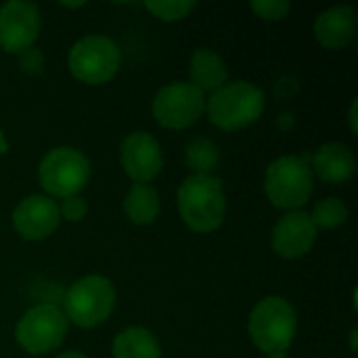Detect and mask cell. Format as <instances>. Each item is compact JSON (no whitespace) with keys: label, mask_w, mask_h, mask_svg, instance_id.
Listing matches in <instances>:
<instances>
[{"label":"cell","mask_w":358,"mask_h":358,"mask_svg":"<svg viewBox=\"0 0 358 358\" xmlns=\"http://www.w3.org/2000/svg\"><path fill=\"white\" fill-rule=\"evenodd\" d=\"M323 182L342 185L350 180L357 172V159L350 147L342 143H325L317 149L313 157V168Z\"/></svg>","instance_id":"9a60e30c"},{"label":"cell","mask_w":358,"mask_h":358,"mask_svg":"<svg viewBox=\"0 0 358 358\" xmlns=\"http://www.w3.org/2000/svg\"><path fill=\"white\" fill-rule=\"evenodd\" d=\"M86 212H88V206H86V201L80 195L65 197L63 203L59 206V216H63L69 222H80L86 216Z\"/></svg>","instance_id":"603a6c76"},{"label":"cell","mask_w":358,"mask_h":358,"mask_svg":"<svg viewBox=\"0 0 358 358\" xmlns=\"http://www.w3.org/2000/svg\"><path fill=\"white\" fill-rule=\"evenodd\" d=\"M310 218H313L317 229L334 231V229L342 227L348 220V208L344 206L342 199L327 197V199H321V201L315 203Z\"/></svg>","instance_id":"d6986e66"},{"label":"cell","mask_w":358,"mask_h":358,"mask_svg":"<svg viewBox=\"0 0 358 358\" xmlns=\"http://www.w3.org/2000/svg\"><path fill=\"white\" fill-rule=\"evenodd\" d=\"M266 107L264 92L245 80L224 84L206 101L212 124L220 130L235 132L254 124Z\"/></svg>","instance_id":"7a4b0ae2"},{"label":"cell","mask_w":358,"mask_h":358,"mask_svg":"<svg viewBox=\"0 0 358 358\" xmlns=\"http://www.w3.org/2000/svg\"><path fill=\"white\" fill-rule=\"evenodd\" d=\"M57 358H86L82 352H78V350H67V352H61Z\"/></svg>","instance_id":"d4e9b609"},{"label":"cell","mask_w":358,"mask_h":358,"mask_svg":"<svg viewBox=\"0 0 358 358\" xmlns=\"http://www.w3.org/2000/svg\"><path fill=\"white\" fill-rule=\"evenodd\" d=\"M122 168L134 182H151L164 168L157 138L149 132L128 134L122 143Z\"/></svg>","instance_id":"7c38bea8"},{"label":"cell","mask_w":358,"mask_h":358,"mask_svg":"<svg viewBox=\"0 0 358 358\" xmlns=\"http://www.w3.org/2000/svg\"><path fill=\"white\" fill-rule=\"evenodd\" d=\"M264 191L275 208L298 210L313 195V170L304 157L283 155L275 159L264 178Z\"/></svg>","instance_id":"5b68a950"},{"label":"cell","mask_w":358,"mask_h":358,"mask_svg":"<svg viewBox=\"0 0 358 358\" xmlns=\"http://www.w3.org/2000/svg\"><path fill=\"white\" fill-rule=\"evenodd\" d=\"M145 8L162 21H180L189 13H193L195 2L189 0H149Z\"/></svg>","instance_id":"44dd1931"},{"label":"cell","mask_w":358,"mask_h":358,"mask_svg":"<svg viewBox=\"0 0 358 358\" xmlns=\"http://www.w3.org/2000/svg\"><path fill=\"white\" fill-rule=\"evenodd\" d=\"M264 358H287L285 352H273V355H264Z\"/></svg>","instance_id":"484cf974"},{"label":"cell","mask_w":358,"mask_h":358,"mask_svg":"<svg viewBox=\"0 0 358 358\" xmlns=\"http://www.w3.org/2000/svg\"><path fill=\"white\" fill-rule=\"evenodd\" d=\"M153 117L168 130L193 126L206 111V94L191 82H170L153 99Z\"/></svg>","instance_id":"ba28073f"},{"label":"cell","mask_w":358,"mask_h":358,"mask_svg":"<svg viewBox=\"0 0 358 358\" xmlns=\"http://www.w3.org/2000/svg\"><path fill=\"white\" fill-rule=\"evenodd\" d=\"M357 34V10L355 6H331L323 10L315 21V36L321 46L338 50L348 46Z\"/></svg>","instance_id":"5bb4252c"},{"label":"cell","mask_w":358,"mask_h":358,"mask_svg":"<svg viewBox=\"0 0 358 358\" xmlns=\"http://www.w3.org/2000/svg\"><path fill=\"white\" fill-rule=\"evenodd\" d=\"M250 6L258 17H262L266 21H279L292 8V4L287 0H254Z\"/></svg>","instance_id":"7402d4cb"},{"label":"cell","mask_w":358,"mask_h":358,"mask_svg":"<svg viewBox=\"0 0 358 358\" xmlns=\"http://www.w3.org/2000/svg\"><path fill=\"white\" fill-rule=\"evenodd\" d=\"M40 34V10L34 2L10 0L0 8V48L25 52Z\"/></svg>","instance_id":"30bf717a"},{"label":"cell","mask_w":358,"mask_h":358,"mask_svg":"<svg viewBox=\"0 0 358 358\" xmlns=\"http://www.w3.org/2000/svg\"><path fill=\"white\" fill-rule=\"evenodd\" d=\"M350 128H352V132H357L358 126H357V101L352 103V107H350Z\"/></svg>","instance_id":"cb8c5ba5"},{"label":"cell","mask_w":358,"mask_h":358,"mask_svg":"<svg viewBox=\"0 0 358 358\" xmlns=\"http://www.w3.org/2000/svg\"><path fill=\"white\" fill-rule=\"evenodd\" d=\"M298 329V315L294 306L281 296L260 300L250 315V338L264 355L285 352Z\"/></svg>","instance_id":"3957f363"},{"label":"cell","mask_w":358,"mask_h":358,"mask_svg":"<svg viewBox=\"0 0 358 358\" xmlns=\"http://www.w3.org/2000/svg\"><path fill=\"white\" fill-rule=\"evenodd\" d=\"M59 222H61L59 206L48 195H29L21 199L13 212L15 231L29 241L46 239L57 231Z\"/></svg>","instance_id":"8fae6325"},{"label":"cell","mask_w":358,"mask_h":358,"mask_svg":"<svg viewBox=\"0 0 358 358\" xmlns=\"http://www.w3.org/2000/svg\"><path fill=\"white\" fill-rule=\"evenodd\" d=\"M319 229L315 227L308 212L294 210L279 218V222L273 229V250L287 260H296L306 256L315 241H317Z\"/></svg>","instance_id":"4fadbf2b"},{"label":"cell","mask_w":358,"mask_h":358,"mask_svg":"<svg viewBox=\"0 0 358 358\" xmlns=\"http://www.w3.org/2000/svg\"><path fill=\"white\" fill-rule=\"evenodd\" d=\"M63 315L78 327L90 329L105 323L115 308V289L109 279L88 275L76 281L63 298Z\"/></svg>","instance_id":"277c9868"},{"label":"cell","mask_w":358,"mask_h":358,"mask_svg":"<svg viewBox=\"0 0 358 358\" xmlns=\"http://www.w3.org/2000/svg\"><path fill=\"white\" fill-rule=\"evenodd\" d=\"M189 76H191V84L206 94L222 88L227 84L229 71L218 52L210 48H197L189 61Z\"/></svg>","instance_id":"2e32d148"},{"label":"cell","mask_w":358,"mask_h":358,"mask_svg":"<svg viewBox=\"0 0 358 358\" xmlns=\"http://www.w3.org/2000/svg\"><path fill=\"white\" fill-rule=\"evenodd\" d=\"M113 358H162V348L149 329L128 327L113 340Z\"/></svg>","instance_id":"e0dca14e"},{"label":"cell","mask_w":358,"mask_h":358,"mask_svg":"<svg viewBox=\"0 0 358 358\" xmlns=\"http://www.w3.org/2000/svg\"><path fill=\"white\" fill-rule=\"evenodd\" d=\"M120 63H122L120 46L111 38L99 34L78 40L71 46L67 59L73 78L90 86L109 82L117 73Z\"/></svg>","instance_id":"52a82bcc"},{"label":"cell","mask_w":358,"mask_h":358,"mask_svg":"<svg viewBox=\"0 0 358 358\" xmlns=\"http://www.w3.org/2000/svg\"><path fill=\"white\" fill-rule=\"evenodd\" d=\"M67 317L55 304H38L29 308L17 323L15 338L29 355H46L61 346L67 334Z\"/></svg>","instance_id":"9c48e42d"},{"label":"cell","mask_w":358,"mask_h":358,"mask_svg":"<svg viewBox=\"0 0 358 358\" xmlns=\"http://www.w3.org/2000/svg\"><path fill=\"white\" fill-rule=\"evenodd\" d=\"M185 159L195 170V174H210L218 166V149L212 141L197 138L187 145Z\"/></svg>","instance_id":"ffe728a7"},{"label":"cell","mask_w":358,"mask_h":358,"mask_svg":"<svg viewBox=\"0 0 358 358\" xmlns=\"http://www.w3.org/2000/svg\"><path fill=\"white\" fill-rule=\"evenodd\" d=\"M178 212L195 233H212L222 227L227 199L222 180L214 174H191L178 189Z\"/></svg>","instance_id":"6da1fadb"},{"label":"cell","mask_w":358,"mask_h":358,"mask_svg":"<svg viewBox=\"0 0 358 358\" xmlns=\"http://www.w3.org/2000/svg\"><path fill=\"white\" fill-rule=\"evenodd\" d=\"M38 178L48 195L61 199L73 197L90 178V162L73 147H55L42 157Z\"/></svg>","instance_id":"8992f818"},{"label":"cell","mask_w":358,"mask_h":358,"mask_svg":"<svg viewBox=\"0 0 358 358\" xmlns=\"http://www.w3.org/2000/svg\"><path fill=\"white\" fill-rule=\"evenodd\" d=\"M124 212L134 224H151L159 214V195L151 185H132L124 199Z\"/></svg>","instance_id":"ac0fdd59"}]
</instances>
